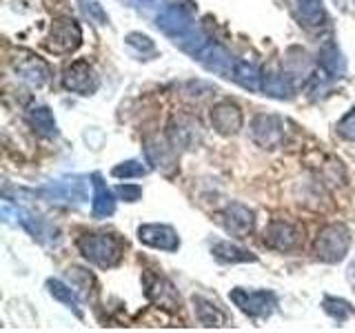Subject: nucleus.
<instances>
[{
	"label": "nucleus",
	"instance_id": "26",
	"mask_svg": "<svg viewBox=\"0 0 355 333\" xmlns=\"http://www.w3.org/2000/svg\"><path fill=\"white\" fill-rule=\"evenodd\" d=\"M47 289H49V293L53 296V300H58V302L73 309L78 316H83L80 314V298H78L73 287L64 284L62 280H47Z\"/></svg>",
	"mask_w": 355,
	"mask_h": 333
},
{
	"label": "nucleus",
	"instance_id": "10",
	"mask_svg": "<svg viewBox=\"0 0 355 333\" xmlns=\"http://www.w3.org/2000/svg\"><path fill=\"white\" fill-rule=\"evenodd\" d=\"M216 220L220 222V227L225 229L231 236L238 238H247L249 233H253L255 229V214L253 209H249L242 203H231L229 207H225L216 216Z\"/></svg>",
	"mask_w": 355,
	"mask_h": 333
},
{
	"label": "nucleus",
	"instance_id": "32",
	"mask_svg": "<svg viewBox=\"0 0 355 333\" xmlns=\"http://www.w3.org/2000/svg\"><path fill=\"white\" fill-rule=\"evenodd\" d=\"M338 133H340L344 140L355 142V107L338 122Z\"/></svg>",
	"mask_w": 355,
	"mask_h": 333
},
{
	"label": "nucleus",
	"instance_id": "7",
	"mask_svg": "<svg viewBox=\"0 0 355 333\" xmlns=\"http://www.w3.org/2000/svg\"><path fill=\"white\" fill-rule=\"evenodd\" d=\"M286 138V125L280 116L275 114H260L251 122V140L262 149H277L282 147Z\"/></svg>",
	"mask_w": 355,
	"mask_h": 333
},
{
	"label": "nucleus",
	"instance_id": "22",
	"mask_svg": "<svg viewBox=\"0 0 355 333\" xmlns=\"http://www.w3.org/2000/svg\"><path fill=\"white\" fill-rule=\"evenodd\" d=\"M297 18L306 27H322L327 22V9L322 0H295Z\"/></svg>",
	"mask_w": 355,
	"mask_h": 333
},
{
	"label": "nucleus",
	"instance_id": "34",
	"mask_svg": "<svg viewBox=\"0 0 355 333\" xmlns=\"http://www.w3.org/2000/svg\"><path fill=\"white\" fill-rule=\"evenodd\" d=\"M347 275H349V282H351V284H355V260L349 264V271H347Z\"/></svg>",
	"mask_w": 355,
	"mask_h": 333
},
{
	"label": "nucleus",
	"instance_id": "9",
	"mask_svg": "<svg viewBox=\"0 0 355 333\" xmlns=\"http://www.w3.org/2000/svg\"><path fill=\"white\" fill-rule=\"evenodd\" d=\"M62 87L71 94L80 96H92L98 92L100 80L94 71V67L87 60H76L62 71Z\"/></svg>",
	"mask_w": 355,
	"mask_h": 333
},
{
	"label": "nucleus",
	"instance_id": "11",
	"mask_svg": "<svg viewBox=\"0 0 355 333\" xmlns=\"http://www.w3.org/2000/svg\"><path fill=\"white\" fill-rule=\"evenodd\" d=\"M144 155L147 162L164 176H173L178 171V153L171 140H164L160 136H151L144 140Z\"/></svg>",
	"mask_w": 355,
	"mask_h": 333
},
{
	"label": "nucleus",
	"instance_id": "12",
	"mask_svg": "<svg viewBox=\"0 0 355 333\" xmlns=\"http://www.w3.org/2000/svg\"><path fill=\"white\" fill-rule=\"evenodd\" d=\"M196 60L202 65L207 71L222 76V78H229V80L233 76V67L238 62L225 47H222V44H216V42H207L202 51L196 56Z\"/></svg>",
	"mask_w": 355,
	"mask_h": 333
},
{
	"label": "nucleus",
	"instance_id": "1",
	"mask_svg": "<svg viewBox=\"0 0 355 333\" xmlns=\"http://www.w3.org/2000/svg\"><path fill=\"white\" fill-rule=\"evenodd\" d=\"M155 27L166 38H171L182 51L191 53L193 58L209 42L205 33L196 27L193 7H189V3H175L162 9V14H158V18H155Z\"/></svg>",
	"mask_w": 355,
	"mask_h": 333
},
{
	"label": "nucleus",
	"instance_id": "17",
	"mask_svg": "<svg viewBox=\"0 0 355 333\" xmlns=\"http://www.w3.org/2000/svg\"><path fill=\"white\" fill-rule=\"evenodd\" d=\"M92 187H94V198H92V214L94 218H109L116 211V196L103 180V176L94 173L92 176Z\"/></svg>",
	"mask_w": 355,
	"mask_h": 333
},
{
	"label": "nucleus",
	"instance_id": "13",
	"mask_svg": "<svg viewBox=\"0 0 355 333\" xmlns=\"http://www.w3.org/2000/svg\"><path fill=\"white\" fill-rule=\"evenodd\" d=\"M138 240L142 244H147L151 249H160V251H178L180 249V238H178V231L169 225H140L138 227Z\"/></svg>",
	"mask_w": 355,
	"mask_h": 333
},
{
	"label": "nucleus",
	"instance_id": "5",
	"mask_svg": "<svg viewBox=\"0 0 355 333\" xmlns=\"http://www.w3.org/2000/svg\"><path fill=\"white\" fill-rule=\"evenodd\" d=\"M83 44V29L73 18H55L49 27L44 47L51 53H73Z\"/></svg>",
	"mask_w": 355,
	"mask_h": 333
},
{
	"label": "nucleus",
	"instance_id": "21",
	"mask_svg": "<svg viewBox=\"0 0 355 333\" xmlns=\"http://www.w3.org/2000/svg\"><path fill=\"white\" fill-rule=\"evenodd\" d=\"M231 80L240 85L242 89H247V92H262V80L264 76L260 74L258 67H253L244 60H238L236 67H233V76Z\"/></svg>",
	"mask_w": 355,
	"mask_h": 333
},
{
	"label": "nucleus",
	"instance_id": "29",
	"mask_svg": "<svg viewBox=\"0 0 355 333\" xmlns=\"http://www.w3.org/2000/svg\"><path fill=\"white\" fill-rule=\"evenodd\" d=\"M149 173V166L142 164L138 160H125L116 164L114 169H111V176L114 178H120V180H129V178H142Z\"/></svg>",
	"mask_w": 355,
	"mask_h": 333
},
{
	"label": "nucleus",
	"instance_id": "19",
	"mask_svg": "<svg viewBox=\"0 0 355 333\" xmlns=\"http://www.w3.org/2000/svg\"><path fill=\"white\" fill-rule=\"evenodd\" d=\"M320 69L327 78H342L347 62L342 58V51L338 49V44L329 40L324 42V47L320 49Z\"/></svg>",
	"mask_w": 355,
	"mask_h": 333
},
{
	"label": "nucleus",
	"instance_id": "15",
	"mask_svg": "<svg viewBox=\"0 0 355 333\" xmlns=\"http://www.w3.org/2000/svg\"><path fill=\"white\" fill-rule=\"evenodd\" d=\"M209 118L220 136H233V133H238L242 129L244 122L240 107L236 103H231V100H222V103L214 105Z\"/></svg>",
	"mask_w": 355,
	"mask_h": 333
},
{
	"label": "nucleus",
	"instance_id": "24",
	"mask_svg": "<svg viewBox=\"0 0 355 333\" xmlns=\"http://www.w3.org/2000/svg\"><path fill=\"white\" fill-rule=\"evenodd\" d=\"M211 253H214V258H216L218 262H225V264L255 262V260H258L251 251L242 249V247H238V244H233V242H218V244H214V249H211Z\"/></svg>",
	"mask_w": 355,
	"mask_h": 333
},
{
	"label": "nucleus",
	"instance_id": "25",
	"mask_svg": "<svg viewBox=\"0 0 355 333\" xmlns=\"http://www.w3.org/2000/svg\"><path fill=\"white\" fill-rule=\"evenodd\" d=\"M262 92L271 98L288 100L293 96V83L286 74H266L262 80Z\"/></svg>",
	"mask_w": 355,
	"mask_h": 333
},
{
	"label": "nucleus",
	"instance_id": "27",
	"mask_svg": "<svg viewBox=\"0 0 355 333\" xmlns=\"http://www.w3.org/2000/svg\"><path fill=\"white\" fill-rule=\"evenodd\" d=\"M187 120H178V127L175 122L171 125V131H169V140L173 142V147H191L196 142V133H198V125L193 122H189L184 125Z\"/></svg>",
	"mask_w": 355,
	"mask_h": 333
},
{
	"label": "nucleus",
	"instance_id": "18",
	"mask_svg": "<svg viewBox=\"0 0 355 333\" xmlns=\"http://www.w3.org/2000/svg\"><path fill=\"white\" fill-rule=\"evenodd\" d=\"M16 74L22 78L25 83H29L31 87H42L44 83L49 80V65L40 60L38 56H27L25 60L16 62Z\"/></svg>",
	"mask_w": 355,
	"mask_h": 333
},
{
	"label": "nucleus",
	"instance_id": "8",
	"mask_svg": "<svg viewBox=\"0 0 355 333\" xmlns=\"http://www.w3.org/2000/svg\"><path fill=\"white\" fill-rule=\"evenodd\" d=\"M262 240L273 251H295L302 244V229L286 220H271L264 229Z\"/></svg>",
	"mask_w": 355,
	"mask_h": 333
},
{
	"label": "nucleus",
	"instance_id": "16",
	"mask_svg": "<svg viewBox=\"0 0 355 333\" xmlns=\"http://www.w3.org/2000/svg\"><path fill=\"white\" fill-rule=\"evenodd\" d=\"M144 293H147L151 302L160 305L164 309H175L178 302H180L173 284L160 275H144Z\"/></svg>",
	"mask_w": 355,
	"mask_h": 333
},
{
	"label": "nucleus",
	"instance_id": "28",
	"mask_svg": "<svg viewBox=\"0 0 355 333\" xmlns=\"http://www.w3.org/2000/svg\"><path fill=\"white\" fill-rule=\"evenodd\" d=\"M322 307H324L327 314H329L333 320H338V322H347V320L355 314L353 307L347 302V300L333 298V296H327L324 300H322Z\"/></svg>",
	"mask_w": 355,
	"mask_h": 333
},
{
	"label": "nucleus",
	"instance_id": "33",
	"mask_svg": "<svg viewBox=\"0 0 355 333\" xmlns=\"http://www.w3.org/2000/svg\"><path fill=\"white\" fill-rule=\"evenodd\" d=\"M116 196L120 200H125V203H138V200L142 198V189L138 185H118L116 187Z\"/></svg>",
	"mask_w": 355,
	"mask_h": 333
},
{
	"label": "nucleus",
	"instance_id": "20",
	"mask_svg": "<svg viewBox=\"0 0 355 333\" xmlns=\"http://www.w3.org/2000/svg\"><path fill=\"white\" fill-rule=\"evenodd\" d=\"M29 125L33 127V131L42 138H55L58 136V125H55V118L51 114L49 107H33L27 114Z\"/></svg>",
	"mask_w": 355,
	"mask_h": 333
},
{
	"label": "nucleus",
	"instance_id": "31",
	"mask_svg": "<svg viewBox=\"0 0 355 333\" xmlns=\"http://www.w3.org/2000/svg\"><path fill=\"white\" fill-rule=\"evenodd\" d=\"M125 40H127V44H129L131 49H138L142 56H144V53H155V44H153V40H151L149 36H144V33L133 31V33H129V36H127Z\"/></svg>",
	"mask_w": 355,
	"mask_h": 333
},
{
	"label": "nucleus",
	"instance_id": "6",
	"mask_svg": "<svg viewBox=\"0 0 355 333\" xmlns=\"http://www.w3.org/2000/svg\"><path fill=\"white\" fill-rule=\"evenodd\" d=\"M92 178L85 176H67L60 180H53L40 189V196H44L49 203H85L87 200V187Z\"/></svg>",
	"mask_w": 355,
	"mask_h": 333
},
{
	"label": "nucleus",
	"instance_id": "14",
	"mask_svg": "<svg viewBox=\"0 0 355 333\" xmlns=\"http://www.w3.org/2000/svg\"><path fill=\"white\" fill-rule=\"evenodd\" d=\"M16 222L25 229L33 240H38L40 244H47V247H53V244L60 242V231L55 229L53 225H49L47 220L40 216H33L31 211L18 209L16 207Z\"/></svg>",
	"mask_w": 355,
	"mask_h": 333
},
{
	"label": "nucleus",
	"instance_id": "23",
	"mask_svg": "<svg viewBox=\"0 0 355 333\" xmlns=\"http://www.w3.org/2000/svg\"><path fill=\"white\" fill-rule=\"evenodd\" d=\"M193 311H196V318L202 322L205 327H222L227 322V316L218 309V305L202 296H193Z\"/></svg>",
	"mask_w": 355,
	"mask_h": 333
},
{
	"label": "nucleus",
	"instance_id": "3",
	"mask_svg": "<svg viewBox=\"0 0 355 333\" xmlns=\"http://www.w3.org/2000/svg\"><path fill=\"white\" fill-rule=\"evenodd\" d=\"M351 249V231L347 225L333 222L318 231L315 242H313V253L315 258L322 262L336 264L347 258V253Z\"/></svg>",
	"mask_w": 355,
	"mask_h": 333
},
{
	"label": "nucleus",
	"instance_id": "4",
	"mask_svg": "<svg viewBox=\"0 0 355 333\" xmlns=\"http://www.w3.org/2000/svg\"><path fill=\"white\" fill-rule=\"evenodd\" d=\"M229 300L236 305L242 314H247L249 318H269L275 307H277V298L273 291H266V289H244L236 287L229 291Z\"/></svg>",
	"mask_w": 355,
	"mask_h": 333
},
{
	"label": "nucleus",
	"instance_id": "30",
	"mask_svg": "<svg viewBox=\"0 0 355 333\" xmlns=\"http://www.w3.org/2000/svg\"><path fill=\"white\" fill-rule=\"evenodd\" d=\"M80 9L85 11V16L89 20L96 22V25H107V22H109L107 11L103 9V5L96 3V0H80Z\"/></svg>",
	"mask_w": 355,
	"mask_h": 333
},
{
	"label": "nucleus",
	"instance_id": "2",
	"mask_svg": "<svg viewBox=\"0 0 355 333\" xmlns=\"http://www.w3.org/2000/svg\"><path fill=\"white\" fill-rule=\"evenodd\" d=\"M78 251L100 269H114L125 255V242L116 233H85L78 240Z\"/></svg>",
	"mask_w": 355,
	"mask_h": 333
}]
</instances>
